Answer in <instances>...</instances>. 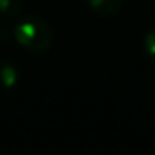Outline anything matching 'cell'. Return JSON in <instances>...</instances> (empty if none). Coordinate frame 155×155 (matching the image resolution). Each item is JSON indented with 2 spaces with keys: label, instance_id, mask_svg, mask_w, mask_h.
<instances>
[{
  "label": "cell",
  "instance_id": "6da1fadb",
  "mask_svg": "<svg viewBox=\"0 0 155 155\" xmlns=\"http://www.w3.org/2000/svg\"><path fill=\"white\" fill-rule=\"evenodd\" d=\"M14 38L25 50L32 54H44L52 45V28L44 18L28 15L15 24Z\"/></svg>",
  "mask_w": 155,
  "mask_h": 155
},
{
  "label": "cell",
  "instance_id": "7a4b0ae2",
  "mask_svg": "<svg viewBox=\"0 0 155 155\" xmlns=\"http://www.w3.org/2000/svg\"><path fill=\"white\" fill-rule=\"evenodd\" d=\"M18 84V70L10 60L0 62V88L12 90Z\"/></svg>",
  "mask_w": 155,
  "mask_h": 155
},
{
  "label": "cell",
  "instance_id": "3957f363",
  "mask_svg": "<svg viewBox=\"0 0 155 155\" xmlns=\"http://www.w3.org/2000/svg\"><path fill=\"white\" fill-rule=\"evenodd\" d=\"M87 2H88V7L97 15L110 17V15L117 14L120 10L124 0H87Z\"/></svg>",
  "mask_w": 155,
  "mask_h": 155
},
{
  "label": "cell",
  "instance_id": "277c9868",
  "mask_svg": "<svg viewBox=\"0 0 155 155\" xmlns=\"http://www.w3.org/2000/svg\"><path fill=\"white\" fill-rule=\"evenodd\" d=\"M24 8V0H0V15L14 18Z\"/></svg>",
  "mask_w": 155,
  "mask_h": 155
},
{
  "label": "cell",
  "instance_id": "5b68a950",
  "mask_svg": "<svg viewBox=\"0 0 155 155\" xmlns=\"http://www.w3.org/2000/svg\"><path fill=\"white\" fill-rule=\"evenodd\" d=\"M143 48H145V54H147L148 58L155 62V27H152L150 30L145 34L143 37Z\"/></svg>",
  "mask_w": 155,
  "mask_h": 155
},
{
  "label": "cell",
  "instance_id": "8992f818",
  "mask_svg": "<svg viewBox=\"0 0 155 155\" xmlns=\"http://www.w3.org/2000/svg\"><path fill=\"white\" fill-rule=\"evenodd\" d=\"M7 35H8V32H7V27L0 24V40H5V38H7Z\"/></svg>",
  "mask_w": 155,
  "mask_h": 155
}]
</instances>
